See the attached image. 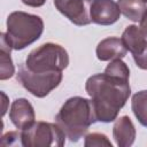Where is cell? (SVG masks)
<instances>
[{"label": "cell", "mask_w": 147, "mask_h": 147, "mask_svg": "<svg viewBox=\"0 0 147 147\" xmlns=\"http://www.w3.org/2000/svg\"><path fill=\"white\" fill-rule=\"evenodd\" d=\"M25 6H29V7H33V8H38V7H41L45 5L46 0H21Z\"/></svg>", "instance_id": "obj_20"}, {"label": "cell", "mask_w": 147, "mask_h": 147, "mask_svg": "<svg viewBox=\"0 0 147 147\" xmlns=\"http://www.w3.org/2000/svg\"><path fill=\"white\" fill-rule=\"evenodd\" d=\"M7 39L15 51H21L37 41L44 32V21L40 16L25 11H13L7 17Z\"/></svg>", "instance_id": "obj_3"}, {"label": "cell", "mask_w": 147, "mask_h": 147, "mask_svg": "<svg viewBox=\"0 0 147 147\" xmlns=\"http://www.w3.org/2000/svg\"><path fill=\"white\" fill-rule=\"evenodd\" d=\"M1 95H2V98H3V109H2V116L6 114V110H7V108H6V105H7V95L3 93V92H1Z\"/></svg>", "instance_id": "obj_22"}, {"label": "cell", "mask_w": 147, "mask_h": 147, "mask_svg": "<svg viewBox=\"0 0 147 147\" xmlns=\"http://www.w3.org/2000/svg\"><path fill=\"white\" fill-rule=\"evenodd\" d=\"M121 13L133 22H140L147 7L144 0H118Z\"/></svg>", "instance_id": "obj_14"}, {"label": "cell", "mask_w": 147, "mask_h": 147, "mask_svg": "<svg viewBox=\"0 0 147 147\" xmlns=\"http://www.w3.org/2000/svg\"><path fill=\"white\" fill-rule=\"evenodd\" d=\"M144 1H145V2H146V3H147V0H144Z\"/></svg>", "instance_id": "obj_23"}, {"label": "cell", "mask_w": 147, "mask_h": 147, "mask_svg": "<svg viewBox=\"0 0 147 147\" xmlns=\"http://www.w3.org/2000/svg\"><path fill=\"white\" fill-rule=\"evenodd\" d=\"M113 138L118 147H130L136 140V127L129 116H121L115 119Z\"/></svg>", "instance_id": "obj_11"}, {"label": "cell", "mask_w": 147, "mask_h": 147, "mask_svg": "<svg viewBox=\"0 0 147 147\" xmlns=\"http://www.w3.org/2000/svg\"><path fill=\"white\" fill-rule=\"evenodd\" d=\"M9 119L18 130H24L32 125L36 119L33 106L25 98H18L13 101L9 110Z\"/></svg>", "instance_id": "obj_9"}, {"label": "cell", "mask_w": 147, "mask_h": 147, "mask_svg": "<svg viewBox=\"0 0 147 147\" xmlns=\"http://www.w3.org/2000/svg\"><path fill=\"white\" fill-rule=\"evenodd\" d=\"M1 145L2 146H13V145H20L22 146L21 141V131H11L2 136L1 138Z\"/></svg>", "instance_id": "obj_18"}, {"label": "cell", "mask_w": 147, "mask_h": 147, "mask_svg": "<svg viewBox=\"0 0 147 147\" xmlns=\"http://www.w3.org/2000/svg\"><path fill=\"white\" fill-rule=\"evenodd\" d=\"M84 146L85 147H101V146L111 147L113 144L110 142V140L107 138L106 134L93 132V133H88L85 136Z\"/></svg>", "instance_id": "obj_17"}, {"label": "cell", "mask_w": 147, "mask_h": 147, "mask_svg": "<svg viewBox=\"0 0 147 147\" xmlns=\"http://www.w3.org/2000/svg\"><path fill=\"white\" fill-rule=\"evenodd\" d=\"M91 20L99 25H111L119 20L121 9L114 0H93L91 5Z\"/></svg>", "instance_id": "obj_8"}, {"label": "cell", "mask_w": 147, "mask_h": 147, "mask_svg": "<svg viewBox=\"0 0 147 147\" xmlns=\"http://www.w3.org/2000/svg\"><path fill=\"white\" fill-rule=\"evenodd\" d=\"M103 72L111 75V76H115V77L130 79V69H129L127 64L122 61V59L111 60L109 62V64L106 67Z\"/></svg>", "instance_id": "obj_16"}, {"label": "cell", "mask_w": 147, "mask_h": 147, "mask_svg": "<svg viewBox=\"0 0 147 147\" xmlns=\"http://www.w3.org/2000/svg\"><path fill=\"white\" fill-rule=\"evenodd\" d=\"M131 109L138 122L147 127V90L139 91L132 95Z\"/></svg>", "instance_id": "obj_15"}, {"label": "cell", "mask_w": 147, "mask_h": 147, "mask_svg": "<svg viewBox=\"0 0 147 147\" xmlns=\"http://www.w3.org/2000/svg\"><path fill=\"white\" fill-rule=\"evenodd\" d=\"M133 60L138 68H140L142 70H147V48L144 51V53L133 57Z\"/></svg>", "instance_id": "obj_19"}, {"label": "cell", "mask_w": 147, "mask_h": 147, "mask_svg": "<svg viewBox=\"0 0 147 147\" xmlns=\"http://www.w3.org/2000/svg\"><path fill=\"white\" fill-rule=\"evenodd\" d=\"M95 53L100 61H111L116 59H123L126 55L127 49L122 38L108 37L98 44Z\"/></svg>", "instance_id": "obj_10"}, {"label": "cell", "mask_w": 147, "mask_h": 147, "mask_svg": "<svg viewBox=\"0 0 147 147\" xmlns=\"http://www.w3.org/2000/svg\"><path fill=\"white\" fill-rule=\"evenodd\" d=\"M92 1L93 0H54V6L71 23L84 26L92 23L90 14Z\"/></svg>", "instance_id": "obj_7"}, {"label": "cell", "mask_w": 147, "mask_h": 147, "mask_svg": "<svg viewBox=\"0 0 147 147\" xmlns=\"http://www.w3.org/2000/svg\"><path fill=\"white\" fill-rule=\"evenodd\" d=\"M85 90L91 98L96 122L102 123L114 122L131 95L129 79L105 72L88 77Z\"/></svg>", "instance_id": "obj_1"}, {"label": "cell", "mask_w": 147, "mask_h": 147, "mask_svg": "<svg viewBox=\"0 0 147 147\" xmlns=\"http://www.w3.org/2000/svg\"><path fill=\"white\" fill-rule=\"evenodd\" d=\"M139 28H140V30L142 31L144 36L147 38V9H146V11H145L144 16H142V17H141V20H140Z\"/></svg>", "instance_id": "obj_21"}, {"label": "cell", "mask_w": 147, "mask_h": 147, "mask_svg": "<svg viewBox=\"0 0 147 147\" xmlns=\"http://www.w3.org/2000/svg\"><path fill=\"white\" fill-rule=\"evenodd\" d=\"M11 46L7 39L6 33L0 34V79L5 80L15 74V67L10 56Z\"/></svg>", "instance_id": "obj_13"}, {"label": "cell", "mask_w": 147, "mask_h": 147, "mask_svg": "<svg viewBox=\"0 0 147 147\" xmlns=\"http://www.w3.org/2000/svg\"><path fill=\"white\" fill-rule=\"evenodd\" d=\"M122 40L126 47V49L132 54L133 57L144 53L147 48V39L144 36L142 31L139 26L132 24L127 25L122 33Z\"/></svg>", "instance_id": "obj_12"}, {"label": "cell", "mask_w": 147, "mask_h": 147, "mask_svg": "<svg viewBox=\"0 0 147 147\" xmlns=\"http://www.w3.org/2000/svg\"><path fill=\"white\" fill-rule=\"evenodd\" d=\"M20 131L22 146L25 147H61L65 144V133L57 124L54 123L41 121L34 122L29 127Z\"/></svg>", "instance_id": "obj_5"}, {"label": "cell", "mask_w": 147, "mask_h": 147, "mask_svg": "<svg viewBox=\"0 0 147 147\" xmlns=\"http://www.w3.org/2000/svg\"><path fill=\"white\" fill-rule=\"evenodd\" d=\"M62 72L53 74H37L30 71L24 63L20 64L16 74L17 82L32 95L37 98H45L62 82Z\"/></svg>", "instance_id": "obj_6"}, {"label": "cell", "mask_w": 147, "mask_h": 147, "mask_svg": "<svg viewBox=\"0 0 147 147\" xmlns=\"http://www.w3.org/2000/svg\"><path fill=\"white\" fill-rule=\"evenodd\" d=\"M55 122L70 141L77 142L96 122L91 100L83 96L69 98L56 114Z\"/></svg>", "instance_id": "obj_2"}, {"label": "cell", "mask_w": 147, "mask_h": 147, "mask_svg": "<svg viewBox=\"0 0 147 147\" xmlns=\"http://www.w3.org/2000/svg\"><path fill=\"white\" fill-rule=\"evenodd\" d=\"M24 64L37 74L62 72L69 64V55L61 45L46 42L31 51Z\"/></svg>", "instance_id": "obj_4"}]
</instances>
